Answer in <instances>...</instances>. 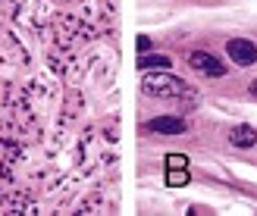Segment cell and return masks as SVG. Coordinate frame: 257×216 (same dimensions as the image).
I'll return each instance as SVG.
<instances>
[{
	"label": "cell",
	"instance_id": "obj_1",
	"mask_svg": "<svg viewBox=\"0 0 257 216\" xmlns=\"http://www.w3.org/2000/svg\"><path fill=\"white\" fill-rule=\"evenodd\" d=\"M141 88H145V94L151 97H188L191 88L176 79V75H170V69H160V72H145V82H141Z\"/></svg>",
	"mask_w": 257,
	"mask_h": 216
},
{
	"label": "cell",
	"instance_id": "obj_2",
	"mask_svg": "<svg viewBox=\"0 0 257 216\" xmlns=\"http://www.w3.org/2000/svg\"><path fill=\"white\" fill-rule=\"evenodd\" d=\"M188 66L207 75V79H223L226 75V63H220V57L207 54V50H195V54H188Z\"/></svg>",
	"mask_w": 257,
	"mask_h": 216
},
{
	"label": "cell",
	"instance_id": "obj_3",
	"mask_svg": "<svg viewBox=\"0 0 257 216\" xmlns=\"http://www.w3.org/2000/svg\"><path fill=\"white\" fill-rule=\"evenodd\" d=\"M226 54H229V60L235 63V66H254L257 63V44L254 41H248V38H232V41L226 44Z\"/></svg>",
	"mask_w": 257,
	"mask_h": 216
},
{
	"label": "cell",
	"instance_id": "obj_4",
	"mask_svg": "<svg viewBox=\"0 0 257 216\" xmlns=\"http://www.w3.org/2000/svg\"><path fill=\"white\" fill-rule=\"evenodd\" d=\"M145 129L157 132V135H182L188 125H185V119H179V116H157V119H151Z\"/></svg>",
	"mask_w": 257,
	"mask_h": 216
},
{
	"label": "cell",
	"instance_id": "obj_5",
	"mask_svg": "<svg viewBox=\"0 0 257 216\" xmlns=\"http://www.w3.org/2000/svg\"><path fill=\"white\" fill-rule=\"evenodd\" d=\"M229 144L232 147H254L257 144V132L251 129V125H235L232 132H229Z\"/></svg>",
	"mask_w": 257,
	"mask_h": 216
},
{
	"label": "cell",
	"instance_id": "obj_6",
	"mask_svg": "<svg viewBox=\"0 0 257 216\" xmlns=\"http://www.w3.org/2000/svg\"><path fill=\"white\" fill-rule=\"evenodd\" d=\"M170 66H173V60L163 57V54H141V60H138L141 72H160V69H170Z\"/></svg>",
	"mask_w": 257,
	"mask_h": 216
},
{
	"label": "cell",
	"instance_id": "obj_7",
	"mask_svg": "<svg viewBox=\"0 0 257 216\" xmlns=\"http://www.w3.org/2000/svg\"><path fill=\"white\" fill-rule=\"evenodd\" d=\"M188 166H182V169H166V185L170 188H182V185H188Z\"/></svg>",
	"mask_w": 257,
	"mask_h": 216
},
{
	"label": "cell",
	"instance_id": "obj_8",
	"mask_svg": "<svg viewBox=\"0 0 257 216\" xmlns=\"http://www.w3.org/2000/svg\"><path fill=\"white\" fill-rule=\"evenodd\" d=\"M182 166H188V157H182V154H170V157H166V169H182Z\"/></svg>",
	"mask_w": 257,
	"mask_h": 216
},
{
	"label": "cell",
	"instance_id": "obj_9",
	"mask_svg": "<svg viewBox=\"0 0 257 216\" xmlns=\"http://www.w3.org/2000/svg\"><path fill=\"white\" fill-rule=\"evenodd\" d=\"M148 50H151V38L141 35V38H138V54H148Z\"/></svg>",
	"mask_w": 257,
	"mask_h": 216
},
{
	"label": "cell",
	"instance_id": "obj_10",
	"mask_svg": "<svg viewBox=\"0 0 257 216\" xmlns=\"http://www.w3.org/2000/svg\"><path fill=\"white\" fill-rule=\"evenodd\" d=\"M251 94H254V97H257V79H254V82H251Z\"/></svg>",
	"mask_w": 257,
	"mask_h": 216
}]
</instances>
